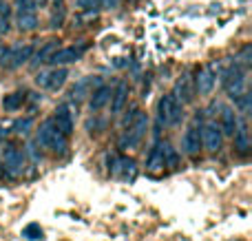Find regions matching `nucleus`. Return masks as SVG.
Masks as SVG:
<instances>
[{"instance_id":"1","label":"nucleus","mask_w":252,"mask_h":241,"mask_svg":"<svg viewBox=\"0 0 252 241\" xmlns=\"http://www.w3.org/2000/svg\"><path fill=\"white\" fill-rule=\"evenodd\" d=\"M38 144L44 149H51L56 155H62L66 151V135L56 126V120L49 118L40 124L38 131Z\"/></svg>"},{"instance_id":"2","label":"nucleus","mask_w":252,"mask_h":241,"mask_svg":"<svg viewBox=\"0 0 252 241\" xmlns=\"http://www.w3.org/2000/svg\"><path fill=\"white\" fill-rule=\"evenodd\" d=\"M184 118V104L175 95H164L157 102V120L164 126H177Z\"/></svg>"},{"instance_id":"3","label":"nucleus","mask_w":252,"mask_h":241,"mask_svg":"<svg viewBox=\"0 0 252 241\" xmlns=\"http://www.w3.org/2000/svg\"><path fill=\"white\" fill-rule=\"evenodd\" d=\"M146 128H148V115L137 111V115L133 118V122L128 124V131L122 135L120 140V149H133L142 142V137L146 135Z\"/></svg>"},{"instance_id":"4","label":"nucleus","mask_w":252,"mask_h":241,"mask_svg":"<svg viewBox=\"0 0 252 241\" xmlns=\"http://www.w3.org/2000/svg\"><path fill=\"white\" fill-rule=\"evenodd\" d=\"M221 82H223V87H226L228 95H230L232 100H237L241 93H246V69L235 62L228 71H223Z\"/></svg>"},{"instance_id":"5","label":"nucleus","mask_w":252,"mask_h":241,"mask_svg":"<svg viewBox=\"0 0 252 241\" xmlns=\"http://www.w3.org/2000/svg\"><path fill=\"white\" fill-rule=\"evenodd\" d=\"M89 49V42L87 40H82V42L78 44V47H66V49H58V51H53V56L49 58V62L56 66H64V64H71V62H78L80 58L84 56V51Z\"/></svg>"},{"instance_id":"6","label":"nucleus","mask_w":252,"mask_h":241,"mask_svg":"<svg viewBox=\"0 0 252 241\" xmlns=\"http://www.w3.org/2000/svg\"><path fill=\"white\" fill-rule=\"evenodd\" d=\"M69 78V69L60 66V69H53V71H42V73L35 75V84L42 89H51V91H58L62 84L66 82Z\"/></svg>"},{"instance_id":"7","label":"nucleus","mask_w":252,"mask_h":241,"mask_svg":"<svg viewBox=\"0 0 252 241\" xmlns=\"http://www.w3.org/2000/svg\"><path fill=\"white\" fill-rule=\"evenodd\" d=\"M2 159H4V166H7V171L11 173V175H22V171H25V155L18 151V146H4L2 149Z\"/></svg>"},{"instance_id":"8","label":"nucleus","mask_w":252,"mask_h":241,"mask_svg":"<svg viewBox=\"0 0 252 241\" xmlns=\"http://www.w3.org/2000/svg\"><path fill=\"white\" fill-rule=\"evenodd\" d=\"M221 142H223V133L217 124L210 122L201 128V144H204L210 153H217V151L221 149Z\"/></svg>"},{"instance_id":"9","label":"nucleus","mask_w":252,"mask_h":241,"mask_svg":"<svg viewBox=\"0 0 252 241\" xmlns=\"http://www.w3.org/2000/svg\"><path fill=\"white\" fill-rule=\"evenodd\" d=\"M215 66H217V64H208V66H204V69L197 73L195 91L199 93V95H208V93H213L215 80H217V75H215Z\"/></svg>"},{"instance_id":"10","label":"nucleus","mask_w":252,"mask_h":241,"mask_svg":"<svg viewBox=\"0 0 252 241\" xmlns=\"http://www.w3.org/2000/svg\"><path fill=\"white\" fill-rule=\"evenodd\" d=\"M53 120H56V126L69 137L71 133H73V104H71V102L60 104L56 115H53Z\"/></svg>"},{"instance_id":"11","label":"nucleus","mask_w":252,"mask_h":241,"mask_svg":"<svg viewBox=\"0 0 252 241\" xmlns=\"http://www.w3.org/2000/svg\"><path fill=\"white\" fill-rule=\"evenodd\" d=\"M182 149H184V153L190 155V157H195V155L199 153V149H201V133H199V128L190 126L186 133H184Z\"/></svg>"},{"instance_id":"12","label":"nucleus","mask_w":252,"mask_h":241,"mask_svg":"<svg viewBox=\"0 0 252 241\" xmlns=\"http://www.w3.org/2000/svg\"><path fill=\"white\" fill-rule=\"evenodd\" d=\"M33 56V44H25V47H13L9 49V58H7V66L9 69H18L22 66L29 58Z\"/></svg>"},{"instance_id":"13","label":"nucleus","mask_w":252,"mask_h":241,"mask_svg":"<svg viewBox=\"0 0 252 241\" xmlns=\"http://www.w3.org/2000/svg\"><path fill=\"white\" fill-rule=\"evenodd\" d=\"M175 97H177L182 104H188V102H192V97H195V89H192V82H190V75L184 73L182 78L177 80V84H175Z\"/></svg>"},{"instance_id":"14","label":"nucleus","mask_w":252,"mask_h":241,"mask_svg":"<svg viewBox=\"0 0 252 241\" xmlns=\"http://www.w3.org/2000/svg\"><path fill=\"white\" fill-rule=\"evenodd\" d=\"M111 173H113L115 177L122 175L124 180H133V177H135V162H133V159H128V157H118V159H113Z\"/></svg>"},{"instance_id":"15","label":"nucleus","mask_w":252,"mask_h":241,"mask_svg":"<svg viewBox=\"0 0 252 241\" xmlns=\"http://www.w3.org/2000/svg\"><path fill=\"white\" fill-rule=\"evenodd\" d=\"M237 124H239V120H237L235 109H230V106H221V133L223 135H228V137L235 135Z\"/></svg>"},{"instance_id":"16","label":"nucleus","mask_w":252,"mask_h":241,"mask_svg":"<svg viewBox=\"0 0 252 241\" xmlns=\"http://www.w3.org/2000/svg\"><path fill=\"white\" fill-rule=\"evenodd\" d=\"M111 87H106V84H97V89L93 91L91 100H89V106H91V111H100L102 106L106 104V102L111 100Z\"/></svg>"},{"instance_id":"17","label":"nucleus","mask_w":252,"mask_h":241,"mask_svg":"<svg viewBox=\"0 0 252 241\" xmlns=\"http://www.w3.org/2000/svg\"><path fill=\"white\" fill-rule=\"evenodd\" d=\"M97 84H102V80L97 78V75H91V78H82L73 89H71V97H73V100H82V97L89 93V89H91V87H97Z\"/></svg>"},{"instance_id":"18","label":"nucleus","mask_w":252,"mask_h":241,"mask_svg":"<svg viewBox=\"0 0 252 241\" xmlns=\"http://www.w3.org/2000/svg\"><path fill=\"white\" fill-rule=\"evenodd\" d=\"M113 95V102H111V111L113 113H122L126 100H128V84L126 82H120L118 89H115V93H111Z\"/></svg>"},{"instance_id":"19","label":"nucleus","mask_w":252,"mask_h":241,"mask_svg":"<svg viewBox=\"0 0 252 241\" xmlns=\"http://www.w3.org/2000/svg\"><path fill=\"white\" fill-rule=\"evenodd\" d=\"M235 146L241 151V153H248L250 151V135H248V126L246 122H239L237 124V131H235Z\"/></svg>"},{"instance_id":"20","label":"nucleus","mask_w":252,"mask_h":241,"mask_svg":"<svg viewBox=\"0 0 252 241\" xmlns=\"http://www.w3.org/2000/svg\"><path fill=\"white\" fill-rule=\"evenodd\" d=\"M53 51H58V40H49V42H44L42 47L35 51V56H33V66L42 64V62H49V58L53 56Z\"/></svg>"},{"instance_id":"21","label":"nucleus","mask_w":252,"mask_h":241,"mask_svg":"<svg viewBox=\"0 0 252 241\" xmlns=\"http://www.w3.org/2000/svg\"><path fill=\"white\" fill-rule=\"evenodd\" d=\"M16 25L20 31H33L35 27H38V16H35V11L33 13H18Z\"/></svg>"},{"instance_id":"22","label":"nucleus","mask_w":252,"mask_h":241,"mask_svg":"<svg viewBox=\"0 0 252 241\" xmlns=\"http://www.w3.org/2000/svg\"><path fill=\"white\" fill-rule=\"evenodd\" d=\"M64 0H53V11H51V27L53 29H58V27H62V22H64Z\"/></svg>"},{"instance_id":"23","label":"nucleus","mask_w":252,"mask_h":241,"mask_svg":"<svg viewBox=\"0 0 252 241\" xmlns=\"http://www.w3.org/2000/svg\"><path fill=\"white\" fill-rule=\"evenodd\" d=\"M164 166V153H161V146H155V149L148 153L146 159V168L148 171H157V168Z\"/></svg>"},{"instance_id":"24","label":"nucleus","mask_w":252,"mask_h":241,"mask_svg":"<svg viewBox=\"0 0 252 241\" xmlns=\"http://www.w3.org/2000/svg\"><path fill=\"white\" fill-rule=\"evenodd\" d=\"M25 104V95L22 93H11V95H4V100H2V109L4 111H18L20 106Z\"/></svg>"},{"instance_id":"25","label":"nucleus","mask_w":252,"mask_h":241,"mask_svg":"<svg viewBox=\"0 0 252 241\" xmlns=\"http://www.w3.org/2000/svg\"><path fill=\"white\" fill-rule=\"evenodd\" d=\"M22 237L29 239V241H38L42 239V228H40V224H29L22 228Z\"/></svg>"},{"instance_id":"26","label":"nucleus","mask_w":252,"mask_h":241,"mask_svg":"<svg viewBox=\"0 0 252 241\" xmlns=\"http://www.w3.org/2000/svg\"><path fill=\"white\" fill-rule=\"evenodd\" d=\"M161 153H164V166H166V164H168V166H177L179 157H177V153L173 151V146L164 144V146H161Z\"/></svg>"},{"instance_id":"27","label":"nucleus","mask_w":252,"mask_h":241,"mask_svg":"<svg viewBox=\"0 0 252 241\" xmlns=\"http://www.w3.org/2000/svg\"><path fill=\"white\" fill-rule=\"evenodd\" d=\"M250 100H252V95H250L248 91L241 93V95L235 100V102H237V109H239L244 115H248V113H250Z\"/></svg>"},{"instance_id":"28","label":"nucleus","mask_w":252,"mask_h":241,"mask_svg":"<svg viewBox=\"0 0 252 241\" xmlns=\"http://www.w3.org/2000/svg\"><path fill=\"white\" fill-rule=\"evenodd\" d=\"M35 0H16V11L18 13H33L35 11Z\"/></svg>"},{"instance_id":"29","label":"nucleus","mask_w":252,"mask_h":241,"mask_svg":"<svg viewBox=\"0 0 252 241\" xmlns=\"http://www.w3.org/2000/svg\"><path fill=\"white\" fill-rule=\"evenodd\" d=\"M31 126H33V118H25V120H18V122L13 124V131L25 135V133H29Z\"/></svg>"},{"instance_id":"30","label":"nucleus","mask_w":252,"mask_h":241,"mask_svg":"<svg viewBox=\"0 0 252 241\" xmlns=\"http://www.w3.org/2000/svg\"><path fill=\"white\" fill-rule=\"evenodd\" d=\"M78 7L82 11H97L100 9V0H78Z\"/></svg>"},{"instance_id":"31","label":"nucleus","mask_w":252,"mask_h":241,"mask_svg":"<svg viewBox=\"0 0 252 241\" xmlns=\"http://www.w3.org/2000/svg\"><path fill=\"white\" fill-rule=\"evenodd\" d=\"M100 7L102 9H118L120 0H100Z\"/></svg>"},{"instance_id":"32","label":"nucleus","mask_w":252,"mask_h":241,"mask_svg":"<svg viewBox=\"0 0 252 241\" xmlns=\"http://www.w3.org/2000/svg\"><path fill=\"white\" fill-rule=\"evenodd\" d=\"M9 31V16L0 13V33H7Z\"/></svg>"},{"instance_id":"33","label":"nucleus","mask_w":252,"mask_h":241,"mask_svg":"<svg viewBox=\"0 0 252 241\" xmlns=\"http://www.w3.org/2000/svg\"><path fill=\"white\" fill-rule=\"evenodd\" d=\"M7 58H9V49L0 47V64H7Z\"/></svg>"},{"instance_id":"34","label":"nucleus","mask_w":252,"mask_h":241,"mask_svg":"<svg viewBox=\"0 0 252 241\" xmlns=\"http://www.w3.org/2000/svg\"><path fill=\"white\" fill-rule=\"evenodd\" d=\"M4 135H7V131H4L2 126H0V144H2V140H4Z\"/></svg>"},{"instance_id":"35","label":"nucleus","mask_w":252,"mask_h":241,"mask_svg":"<svg viewBox=\"0 0 252 241\" xmlns=\"http://www.w3.org/2000/svg\"><path fill=\"white\" fill-rule=\"evenodd\" d=\"M44 2H47V0H35V4H40V7H42Z\"/></svg>"},{"instance_id":"36","label":"nucleus","mask_w":252,"mask_h":241,"mask_svg":"<svg viewBox=\"0 0 252 241\" xmlns=\"http://www.w3.org/2000/svg\"><path fill=\"white\" fill-rule=\"evenodd\" d=\"M128 2H135V0H128Z\"/></svg>"}]
</instances>
